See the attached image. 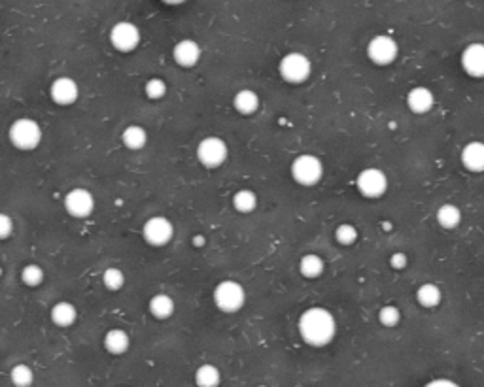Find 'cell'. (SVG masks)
<instances>
[{
  "instance_id": "cell-3",
  "label": "cell",
  "mask_w": 484,
  "mask_h": 387,
  "mask_svg": "<svg viewBox=\"0 0 484 387\" xmlns=\"http://www.w3.org/2000/svg\"><path fill=\"white\" fill-rule=\"evenodd\" d=\"M10 142L21 152H33L42 142V127L31 118L15 119L10 131H8Z\"/></svg>"
},
{
  "instance_id": "cell-18",
  "label": "cell",
  "mask_w": 484,
  "mask_h": 387,
  "mask_svg": "<svg viewBox=\"0 0 484 387\" xmlns=\"http://www.w3.org/2000/svg\"><path fill=\"white\" fill-rule=\"evenodd\" d=\"M49 318H51V321H53V325L61 327V329L72 327L74 325V321L78 319L76 306L72 305V303H69V300L55 303V305L51 306Z\"/></svg>"
},
{
  "instance_id": "cell-16",
  "label": "cell",
  "mask_w": 484,
  "mask_h": 387,
  "mask_svg": "<svg viewBox=\"0 0 484 387\" xmlns=\"http://www.w3.org/2000/svg\"><path fill=\"white\" fill-rule=\"evenodd\" d=\"M407 106L408 110L416 116H424L435 106V95H433V91L424 87V85L413 87L407 93Z\"/></svg>"
},
{
  "instance_id": "cell-24",
  "label": "cell",
  "mask_w": 484,
  "mask_h": 387,
  "mask_svg": "<svg viewBox=\"0 0 484 387\" xmlns=\"http://www.w3.org/2000/svg\"><path fill=\"white\" fill-rule=\"evenodd\" d=\"M324 259L320 255H316V253H304V255L299 259V272H301V276L309 278V280L320 278L324 274Z\"/></svg>"
},
{
  "instance_id": "cell-9",
  "label": "cell",
  "mask_w": 484,
  "mask_h": 387,
  "mask_svg": "<svg viewBox=\"0 0 484 387\" xmlns=\"http://www.w3.org/2000/svg\"><path fill=\"white\" fill-rule=\"evenodd\" d=\"M142 236L150 246L161 248L173 240L174 225L171 219H166L165 215H153L150 219H146L142 227Z\"/></svg>"
},
{
  "instance_id": "cell-1",
  "label": "cell",
  "mask_w": 484,
  "mask_h": 387,
  "mask_svg": "<svg viewBox=\"0 0 484 387\" xmlns=\"http://www.w3.org/2000/svg\"><path fill=\"white\" fill-rule=\"evenodd\" d=\"M301 339L312 348L327 346L337 334V321L324 306H311L301 314L297 323Z\"/></svg>"
},
{
  "instance_id": "cell-27",
  "label": "cell",
  "mask_w": 484,
  "mask_h": 387,
  "mask_svg": "<svg viewBox=\"0 0 484 387\" xmlns=\"http://www.w3.org/2000/svg\"><path fill=\"white\" fill-rule=\"evenodd\" d=\"M10 381L14 384L15 387H31L35 384V372L28 365H15L12 370H10Z\"/></svg>"
},
{
  "instance_id": "cell-15",
  "label": "cell",
  "mask_w": 484,
  "mask_h": 387,
  "mask_svg": "<svg viewBox=\"0 0 484 387\" xmlns=\"http://www.w3.org/2000/svg\"><path fill=\"white\" fill-rule=\"evenodd\" d=\"M173 59L178 66L191 69L197 62L201 61V46L195 40H180L173 49Z\"/></svg>"
},
{
  "instance_id": "cell-5",
  "label": "cell",
  "mask_w": 484,
  "mask_h": 387,
  "mask_svg": "<svg viewBox=\"0 0 484 387\" xmlns=\"http://www.w3.org/2000/svg\"><path fill=\"white\" fill-rule=\"evenodd\" d=\"M278 72H280L284 82L297 85V83H303L309 80V76L312 74V62L301 51H291V53L280 59Z\"/></svg>"
},
{
  "instance_id": "cell-14",
  "label": "cell",
  "mask_w": 484,
  "mask_h": 387,
  "mask_svg": "<svg viewBox=\"0 0 484 387\" xmlns=\"http://www.w3.org/2000/svg\"><path fill=\"white\" fill-rule=\"evenodd\" d=\"M460 161H462L465 170H469V172H484V142H481V140L467 142L460 152Z\"/></svg>"
},
{
  "instance_id": "cell-30",
  "label": "cell",
  "mask_w": 484,
  "mask_h": 387,
  "mask_svg": "<svg viewBox=\"0 0 484 387\" xmlns=\"http://www.w3.org/2000/svg\"><path fill=\"white\" fill-rule=\"evenodd\" d=\"M103 284L106 289L118 291L125 285V274L123 270H119L118 267H110L103 272Z\"/></svg>"
},
{
  "instance_id": "cell-7",
  "label": "cell",
  "mask_w": 484,
  "mask_h": 387,
  "mask_svg": "<svg viewBox=\"0 0 484 387\" xmlns=\"http://www.w3.org/2000/svg\"><path fill=\"white\" fill-rule=\"evenodd\" d=\"M399 55V46L397 42L388 35H379L369 40L367 44V57L369 61L379 64V66H386L397 59Z\"/></svg>"
},
{
  "instance_id": "cell-11",
  "label": "cell",
  "mask_w": 484,
  "mask_h": 387,
  "mask_svg": "<svg viewBox=\"0 0 484 387\" xmlns=\"http://www.w3.org/2000/svg\"><path fill=\"white\" fill-rule=\"evenodd\" d=\"M110 44L121 53H129L140 44V30L131 21H119L110 30Z\"/></svg>"
},
{
  "instance_id": "cell-32",
  "label": "cell",
  "mask_w": 484,
  "mask_h": 387,
  "mask_svg": "<svg viewBox=\"0 0 484 387\" xmlns=\"http://www.w3.org/2000/svg\"><path fill=\"white\" fill-rule=\"evenodd\" d=\"M144 93L150 100H161L166 93V83L161 78H152V80L146 82Z\"/></svg>"
},
{
  "instance_id": "cell-36",
  "label": "cell",
  "mask_w": 484,
  "mask_h": 387,
  "mask_svg": "<svg viewBox=\"0 0 484 387\" xmlns=\"http://www.w3.org/2000/svg\"><path fill=\"white\" fill-rule=\"evenodd\" d=\"M193 246L195 248H202L205 246V236H193Z\"/></svg>"
},
{
  "instance_id": "cell-35",
  "label": "cell",
  "mask_w": 484,
  "mask_h": 387,
  "mask_svg": "<svg viewBox=\"0 0 484 387\" xmlns=\"http://www.w3.org/2000/svg\"><path fill=\"white\" fill-rule=\"evenodd\" d=\"M424 387H460L456 381L449 380V378H437V380L428 381Z\"/></svg>"
},
{
  "instance_id": "cell-31",
  "label": "cell",
  "mask_w": 484,
  "mask_h": 387,
  "mask_svg": "<svg viewBox=\"0 0 484 387\" xmlns=\"http://www.w3.org/2000/svg\"><path fill=\"white\" fill-rule=\"evenodd\" d=\"M335 240L343 246H352L358 240V228L354 227L352 223H340L339 227L335 228Z\"/></svg>"
},
{
  "instance_id": "cell-33",
  "label": "cell",
  "mask_w": 484,
  "mask_h": 387,
  "mask_svg": "<svg viewBox=\"0 0 484 387\" xmlns=\"http://www.w3.org/2000/svg\"><path fill=\"white\" fill-rule=\"evenodd\" d=\"M407 264H408L407 253H403V251H395V253L390 255V267H392L394 270L407 269Z\"/></svg>"
},
{
  "instance_id": "cell-12",
  "label": "cell",
  "mask_w": 484,
  "mask_h": 387,
  "mask_svg": "<svg viewBox=\"0 0 484 387\" xmlns=\"http://www.w3.org/2000/svg\"><path fill=\"white\" fill-rule=\"evenodd\" d=\"M460 64L469 78L473 80H483L484 78V44L483 42H473L469 46L462 49L460 55Z\"/></svg>"
},
{
  "instance_id": "cell-23",
  "label": "cell",
  "mask_w": 484,
  "mask_h": 387,
  "mask_svg": "<svg viewBox=\"0 0 484 387\" xmlns=\"http://www.w3.org/2000/svg\"><path fill=\"white\" fill-rule=\"evenodd\" d=\"M416 300L422 308H437L443 300V291L439 285L426 282L416 289Z\"/></svg>"
},
{
  "instance_id": "cell-2",
  "label": "cell",
  "mask_w": 484,
  "mask_h": 387,
  "mask_svg": "<svg viewBox=\"0 0 484 387\" xmlns=\"http://www.w3.org/2000/svg\"><path fill=\"white\" fill-rule=\"evenodd\" d=\"M212 300L223 314H235L246 305V291L236 280H222L212 291Z\"/></svg>"
},
{
  "instance_id": "cell-29",
  "label": "cell",
  "mask_w": 484,
  "mask_h": 387,
  "mask_svg": "<svg viewBox=\"0 0 484 387\" xmlns=\"http://www.w3.org/2000/svg\"><path fill=\"white\" fill-rule=\"evenodd\" d=\"M399 321H401V310H399L397 306L388 305L382 306L381 310H379V323H381L382 327L394 329V327L399 325Z\"/></svg>"
},
{
  "instance_id": "cell-26",
  "label": "cell",
  "mask_w": 484,
  "mask_h": 387,
  "mask_svg": "<svg viewBox=\"0 0 484 387\" xmlns=\"http://www.w3.org/2000/svg\"><path fill=\"white\" fill-rule=\"evenodd\" d=\"M233 206L241 214H252L257 206V195L252 189H241L233 195Z\"/></svg>"
},
{
  "instance_id": "cell-6",
  "label": "cell",
  "mask_w": 484,
  "mask_h": 387,
  "mask_svg": "<svg viewBox=\"0 0 484 387\" xmlns=\"http://www.w3.org/2000/svg\"><path fill=\"white\" fill-rule=\"evenodd\" d=\"M197 159L207 168H218L227 161V144L220 136H207L197 144Z\"/></svg>"
},
{
  "instance_id": "cell-21",
  "label": "cell",
  "mask_w": 484,
  "mask_h": 387,
  "mask_svg": "<svg viewBox=\"0 0 484 387\" xmlns=\"http://www.w3.org/2000/svg\"><path fill=\"white\" fill-rule=\"evenodd\" d=\"M150 314L155 319H168L176 310V303L171 295L166 293H157L150 298Z\"/></svg>"
},
{
  "instance_id": "cell-10",
  "label": "cell",
  "mask_w": 484,
  "mask_h": 387,
  "mask_svg": "<svg viewBox=\"0 0 484 387\" xmlns=\"http://www.w3.org/2000/svg\"><path fill=\"white\" fill-rule=\"evenodd\" d=\"M62 204H64V210L72 217L83 219V217H89L93 214V210H95V197L85 187H74V189H70L69 193L64 195Z\"/></svg>"
},
{
  "instance_id": "cell-17",
  "label": "cell",
  "mask_w": 484,
  "mask_h": 387,
  "mask_svg": "<svg viewBox=\"0 0 484 387\" xmlns=\"http://www.w3.org/2000/svg\"><path fill=\"white\" fill-rule=\"evenodd\" d=\"M104 350L112 355H123L131 348V336L123 329H110L104 334Z\"/></svg>"
},
{
  "instance_id": "cell-4",
  "label": "cell",
  "mask_w": 484,
  "mask_h": 387,
  "mask_svg": "<svg viewBox=\"0 0 484 387\" xmlns=\"http://www.w3.org/2000/svg\"><path fill=\"white\" fill-rule=\"evenodd\" d=\"M291 178L297 181L299 186L312 187L316 186L322 176H324V163L311 153L304 155H297L290 166Z\"/></svg>"
},
{
  "instance_id": "cell-28",
  "label": "cell",
  "mask_w": 484,
  "mask_h": 387,
  "mask_svg": "<svg viewBox=\"0 0 484 387\" xmlns=\"http://www.w3.org/2000/svg\"><path fill=\"white\" fill-rule=\"evenodd\" d=\"M44 276H46V272H44V269H42L40 264L36 263L25 264L23 270H21V280H23V284L28 285V287H38V285L44 282Z\"/></svg>"
},
{
  "instance_id": "cell-34",
  "label": "cell",
  "mask_w": 484,
  "mask_h": 387,
  "mask_svg": "<svg viewBox=\"0 0 484 387\" xmlns=\"http://www.w3.org/2000/svg\"><path fill=\"white\" fill-rule=\"evenodd\" d=\"M14 231V219L8 214L0 215V238H8Z\"/></svg>"
},
{
  "instance_id": "cell-19",
  "label": "cell",
  "mask_w": 484,
  "mask_h": 387,
  "mask_svg": "<svg viewBox=\"0 0 484 387\" xmlns=\"http://www.w3.org/2000/svg\"><path fill=\"white\" fill-rule=\"evenodd\" d=\"M435 219L439 223V227L444 228V231H452V228L460 227V223H462V210L456 204L447 202V204H441L437 208Z\"/></svg>"
},
{
  "instance_id": "cell-25",
  "label": "cell",
  "mask_w": 484,
  "mask_h": 387,
  "mask_svg": "<svg viewBox=\"0 0 484 387\" xmlns=\"http://www.w3.org/2000/svg\"><path fill=\"white\" fill-rule=\"evenodd\" d=\"M195 384L197 387H220L222 384V372L216 365H201L195 370Z\"/></svg>"
},
{
  "instance_id": "cell-13",
  "label": "cell",
  "mask_w": 484,
  "mask_h": 387,
  "mask_svg": "<svg viewBox=\"0 0 484 387\" xmlns=\"http://www.w3.org/2000/svg\"><path fill=\"white\" fill-rule=\"evenodd\" d=\"M49 97L59 106H70V104L76 102L78 97H80V87L72 78H55L49 85Z\"/></svg>"
},
{
  "instance_id": "cell-38",
  "label": "cell",
  "mask_w": 484,
  "mask_h": 387,
  "mask_svg": "<svg viewBox=\"0 0 484 387\" xmlns=\"http://www.w3.org/2000/svg\"><path fill=\"white\" fill-rule=\"evenodd\" d=\"M257 387H269V386H265V384H261V386H257Z\"/></svg>"
},
{
  "instance_id": "cell-8",
  "label": "cell",
  "mask_w": 484,
  "mask_h": 387,
  "mask_svg": "<svg viewBox=\"0 0 484 387\" xmlns=\"http://www.w3.org/2000/svg\"><path fill=\"white\" fill-rule=\"evenodd\" d=\"M356 187L365 199H381L388 191V176L381 168H363L356 178Z\"/></svg>"
},
{
  "instance_id": "cell-20",
  "label": "cell",
  "mask_w": 484,
  "mask_h": 387,
  "mask_svg": "<svg viewBox=\"0 0 484 387\" xmlns=\"http://www.w3.org/2000/svg\"><path fill=\"white\" fill-rule=\"evenodd\" d=\"M121 142H123L127 150L139 152V150H142L148 144V131H146L144 127H140V125H129V127H125L123 131H121Z\"/></svg>"
},
{
  "instance_id": "cell-22",
  "label": "cell",
  "mask_w": 484,
  "mask_h": 387,
  "mask_svg": "<svg viewBox=\"0 0 484 387\" xmlns=\"http://www.w3.org/2000/svg\"><path fill=\"white\" fill-rule=\"evenodd\" d=\"M233 106L242 116H252L259 110V97L256 91L252 89L236 91V95L233 97Z\"/></svg>"
},
{
  "instance_id": "cell-37",
  "label": "cell",
  "mask_w": 484,
  "mask_h": 387,
  "mask_svg": "<svg viewBox=\"0 0 484 387\" xmlns=\"http://www.w3.org/2000/svg\"><path fill=\"white\" fill-rule=\"evenodd\" d=\"M165 4H182V2H186V0H163Z\"/></svg>"
}]
</instances>
